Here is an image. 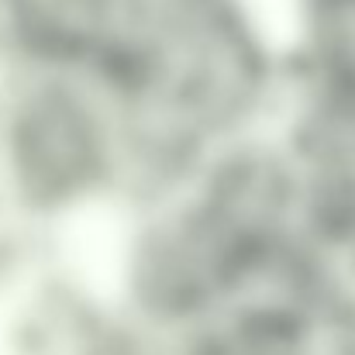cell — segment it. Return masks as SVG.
Returning <instances> with one entry per match:
<instances>
[{"label":"cell","instance_id":"1","mask_svg":"<svg viewBox=\"0 0 355 355\" xmlns=\"http://www.w3.org/2000/svg\"><path fill=\"white\" fill-rule=\"evenodd\" d=\"M321 248L269 131L218 152L166 190L128 200L104 228L94 269L135 328L190 335Z\"/></svg>","mask_w":355,"mask_h":355},{"label":"cell","instance_id":"2","mask_svg":"<svg viewBox=\"0 0 355 355\" xmlns=\"http://www.w3.org/2000/svg\"><path fill=\"white\" fill-rule=\"evenodd\" d=\"M90 69L118 118L131 200L269 135L290 94L262 0H124Z\"/></svg>","mask_w":355,"mask_h":355},{"label":"cell","instance_id":"3","mask_svg":"<svg viewBox=\"0 0 355 355\" xmlns=\"http://www.w3.org/2000/svg\"><path fill=\"white\" fill-rule=\"evenodd\" d=\"M0 180L24 228H107L131 200L111 101L90 66H7Z\"/></svg>","mask_w":355,"mask_h":355},{"label":"cell","instance_id":"4","mask_svg":"<svg viewBox=\"0 0 355 355\" xmlns=\"http://www.w3.org/2000/svg\"><path fill=\"white\" fill-rule=\"evenodd\" d=\"M272 138L314 238L328 252L355 245V83H290Z\"/></svg>","mask_w":355,"mask_h":355},{"label":"cell","instance_id":"5","mask_svg":"<svg viewBox=\"0 0 355 355\" xmlns=\"http://www.w3.org/2000/svg\"><path fill=\"white\" fill-rule=\"evenodd\" d=\"M204 331L218 355H342L328 307V248L238 300Z\"/></svg>","mask_w":355,"mask_h":355},{"label":"cell","instance_id":"6","mask_svg":"<svg viewBox=\"0 0 355 355\" xmlns=\"http://www.w3.org/2000/svg\"><path fill=\"white\" fill-rule=\"evenodd\" d=\"M131 321L118 311L97 269H52L38 279L14 355H124Z\"/></svg>","mask_w":355,"mask_h":355},{"label":"cell","instance_id":"7","mask_svg":"<svg viewBox=\"0 0 355 355\" xmlns=\"http://www.w3.org/2000/svg\"><path fill=\"white\" fill-rule=\"evenodd\" d=\"M124 0H0L7 66H94Z\"/></svg>","mask_w":355,"mask_h":355},{"label":"cell","instance_id":"8","mask_svg":"<svg viewBox=\"0 0 355 355\" xmlns=\"http://www.w3.org/2000/svg\"><path fill=\"white\" fill-rule=\"evenodd\" d=\"M290 83H355V0H262Z\"/></svg>","mask_w":355,"mask_h":355},{"label":"cell","instance_id":"9","mask_svg":"<svg viewBox=\"0 0 355 355\" xmlns=\"http://www.w3.org/2000/svg\"><path fill=\"white\" fill-rule=\"evenodd\" d=\"M328 307L342 355H355V245L328 252Z\"/></svg>","mask_w":355,"mask_h":355},{"label":"cell","instance_id":"10","mask_svg":"<svg viewBox=\"0 0 355 355\" xmlns=\"http://www.w3.org/2000/svg\"><path fill=\"white\" fill-rule=\"evenodd\" d=\"M124 355H218L207 331H190V335H159V331H141L131 324V338Z\"/></svg>","mask_w":355,"mask_h":355}]
</instances>
